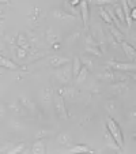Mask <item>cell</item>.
<instances>
[{
    "label": "cell",
    "instance_id": "obj_1",
    "mask_svg": "<svg viewBox=\"0 0 136 154\" xmlns=\"http://www.w3.org/2000/svg\"><path fill=\"white\" fill-rule=\"evenodd\" d=\"M106 130L110 132L113 139L116 140L117 146L120 149H122V146H124V135H122V131L120 128V125L114 122V119H112V117H107L106 119Z\"/></svg>",
    "mask_w": 136,
    "mask_h": 154
},
{
    "label": "cell",
    "instance_id": "obj_2",
    "mask_svg": "<svg viewBox=\"0 0 136 154\" xmlns=\"http://www.w3.org/2000/svg\"><path fill=\"white\" fill-rule=\"evenodd\" d=\"M55 76L61 82V83H70L72 81L74 75H72V68H71L70 63L68 64H64L61 67H59V70L55 72Z\"/></svg>",
    "mask_w": 136,
    "mask_h": 154
},
{
    "label": "cell",
    "instance_id": "obj_3",
    "mask_svg": "<svg viewBox=\"0 0 136 154\" xmlns=\"http://www.w3.org/2000/svg\"><path fill=\"white\" fill-rule=\"evenodd\" d=\"M53 104H55V111L59 119H61V120L68 119V112H67V108H65V102H64V98L60 94L53 96Z\"/></svg>",
    "mask_w": 136,
    "mask_h": 154
},
{
    "label": "cell",
    "instance_id": "obj_4",
    "mask_svg": "<svg viewBox=\"0 0 136 154\" xmlns=\"http://www.w3.org/2000/svg\"><path fill=\"white\" fill-rule=\"evenodd\" d=\"M107 67H110L113 71H119V72H133L136 70L135 63H124V61H107Z\"/></svg>",
    "mask_w": 136,
    "mask_h": 154
},
{
    "label": "cell",
    "instance_id": "obj_5",
    "mask_svg": "<svg viewBox=\"0 0 136 154\" xmlns=\"http://www.w3.org/2000/svg\"><path fill=\"white\" fill-rule=\"evenodd\" d=\"M42 17H44L42 10H41L40 7H33V8L29 11V15H27L29 25L33 27H37L38 23L41 22V19H42Z\"/></svg>",
    "mask_w": 136,
    "mask_h": 154
},
{
    "label": "cell",
    "instance_id": "obj_6",
    "mask_svg": "<svg viewBox=\"0 0 136 154\" xmlns=\"http://www.w3.org/2000/svg\"><path fill=\"white\" fill-rule=\"evenodd\" d=\"M7 108H8V111H11L12 113L17 115V116H27V111L20 105L19 101L10 102V104L7 105Z\"/></svg>",
    "mask_w": 136,
    "mask_h": 154
},
{
    "label": "cell",
    "instance_id": "obj_7",
    "mask_svg": "<svg viewBox=\"0 0 136 154\" xmlns=\"http://www.w3.org/2000/svg\"><path fill=\"white\" fill-rule=\"evenodd\" d=\"M48 63H49V66H52L53 68H59V67H61V66H64V64L71 63V59L65 57V56H52V57L48 60Z\"/></svg>",
    "mask_w": 136,
    "mask_h": 154
},
{
    "label": "cell",
    "instance_id": "obj_8",
    "mask_svg": "<svg viewBox=\"0 0 136 154\" xmlns=\"http://www.w3.org/2000/svg\"><path fill=\"white\" fill-rule=\"evenodd\" d=\"M0 67L7 68V70H10V71H17V70H19V67H18L17 64H15L14 61L11 60V59L6 57V56H4L2 52H0Z\"/></svg>",
    "mask_w": 136,
    "mask_h": 154
},
{
    "label": "cell",
    "instance_id": "obj_9",
    "mask_svg": "<svg viewBox=\"0 0 136 154\" xmlns=\"http://www.w3.org/2000/svg\"><path fill=\"white\" fill-rule=\"evenodd\" d=\"M56 140L60 146H64V147H68V146L74 145V138L71 137L68 132H61L56 137Z\"/></svg>",
    "mask_w": 136,
    "mask_h": 154
},
{
    "label": "cell",
    "instance_id": "obj_10",
    "mask_svg": "<svg viewBox=\"0 0 136 154\" xmlns=\"http://www.w3.org/2000/svg\"><path fill=\"white\" fill-rule=\"evenodd\" d=\"M121 44V48H122V51H124V53H125V56L127 57H129L132 61H135V57H136V49H135V47L133 45H131L129 42H127V41H122V42H120Z\"/></svg>",
    "mask_w": 136,
    "mask_h": 154
},
{
    "label": "cell",
    "instance_id": "obj_11",
    "mask_svg": "<svg viewBox=\"0 0 136 154\" xmlns=\"http://www.w3.org/2000/svg\"><path fill=\"white\" fill-rule=\"evenodd\" d=\"M17 45L19 48H23V49H26L27 52L33 49L30 41L27 40V35L23 34V33H19V34H18V37H17Z\"/></svg>",
    "mask_w": 136,
    "mask_h": 154
},
{
    "label": "cell",
    "instance_id": "obj_12",
    "mask_svg": "<svg viewBox=\"0 0 136 154\" xmlns=\"http://www.w3.org/2000/svg\"><path fill=\"white\" fill-rule=\"evenodd\" d=\"M80 15L82 19L84 22V26L87 27V23H89V18H90V12H89V0H80Z\"/></svg>",
    "mask_w": 136,
    "mask_h": 154
},
{
    "label": "cell",
    "instance_id": "obj_13",
    "mask_svg": "<svg viewBox=\"0 0 136 154\" xmlns=\"http://www.w3.org/2000/svg\"><path fill=\"white\" fill-rule=\"evenodd\" d=\"M32 153L33 154H45L47 153V145L44 142V139H35V142L32 146Z\"/></svg>",
    "mask_w": 136,
    "mask_h": 154
},
{
    "label": "cell",
    "instance_id": "obj_14",
    "mask_svg": "<svg viewBox=\"0 0 136 154\" xmlns=\"http://www.w3.org/2000/svg\"><path fill=\"white\" fill-rule=\"evenodd\" d=\"M18 101L20 102V105L26 109V111H29V112H32V113H35V111H37V108H35V104L32 101V100H29V98H26L25 96H20L19 98H18Z\"/></svg>",
    "mask_w": 136,
    "mask_h": 154
},
{
    "label": "cell",
    "instance_id": "obj_15",
    "mask_svg": "<svg viewBox=\"0 0 136 154\" xmlns=\"http://www.w3.org/2000/svg\"><path fill=\"white\" fill-rule=\"evenodd\" d=\"M41 98L45 104H50L53 101V87L52 86H45L41 91Z\"/></svg>",
    "mask_w": 136,
    "mask_h": 154
},
{
    "label": "cell",
    "instance_id": "obj_16",
    "mask_svg": "<svg viewBox=\"0 0 136 154\" xmlns=\"http://www.w3.org/2000/svg\"><path fill=\"white\" fill-rule=\"evenodd\" d=\"M104 139H105V142H106V146H107V147L113 149V150H117V151H121V149L117 146L116 140L113 139V137L110 135V132L106 130V128H105V132H104Z\"/></svg>",
    "mask_w": 136,
    "mask_h": 154
},
{
    "label": "cell",
    "instance_id": "obj_17",
    "mask_svg": "<svg viewBox=\"0 0 136 154\" xmlns=\"http://www.w3.org/2000/svg\"><path fill=\"white\" fill-rule=\"evenodd\" d=\"M53 17L57 18V19H63V20H70V19H75V15L70 14V12L64 11L61 8H56L53 10Z\"/></svg>",
    "mask_w": 136,
    "mask_h": 154
},
{
    "label": "cell",
    "instance_id": "obj_18",
    "mask_svg": "<svg viewBox=\"0 0 136 154\" xmlns=\"http://www.w3.org/2000/svg\"><path fill=\"white\" fill-rule=\"evenodd\" d=\"M109 26H110V33H112V35H113V37L116 38V41H117V42H119V44H120V42H122V41L125 40V35L122 34V32H121V30H120L119 27L113 26V25H109Z\"/></svg>",
    "mask_w": 136,
    "mask_h": 154
},
{
    "label": "cell",
    "instance_id": "obj_19",
    "mask_svg": "<svg viewBox=\"0 0 136 154\" xmlns=\"http://www.w3.org/2000/svg\"><path fill=\"white\" fill-rule=\"evenodd\" d=\"M93 149L87 145H76L70 149V153H93Z\"/></svg>",
    "mask_w": 136,
    "mask_h": 154
},
{
    "label": "cell",
    "instance_id": "obj_20",
    "mask_svg": "<svg viewBox=\"0 0 136 154\" xmlns=\"http://www.w3.org/2000/svg\"><path fill=\"white\" fill-rule=\"evenodd\" d=\"M87 75H89V68L84 67V66H82L80 71H79L78 75L75 76V78H76V82H78V83H83V82L86 81Z\"/></svg>",
    "mask_w": 136,
    "mask_h": 154
},
{
    "label": "cell",
    "instance_id": "obj_21",
    "mask_svg": "<svg viewBox=\"0 0 136 154\" xmlns=\"http://www.w3.org/2000/svg\"><path fill=\"white\" fill-rule=\"evenodd\" d=\"M82 60L79 57H74V60H72V66H71V68H72V75H74V78H75L76 75H78V72L80 71V68H82Z\"/></svg>",
    "mask_w": 136,
    "mask_h": 154
},
{
    "label": "cell",
    "instance_id": "obj_22",
    "mask_svg": "<svg viewBox=\"0 0 136 154\" xmlns=\"http://www.w3.org/2000/svg\"><path fill=\"white\" fill-rule=\"evenodd\" d=\"M45 38H47V42L50 44V45H52V44H55V42H57V41L60 40V37H59V35L56 34V33L53 32L52 29H49L47 32V34H45Z\"/></svg>",
    "mask_w": 136,
    "mask_h": 154
},
{
    "label": "cell",
    "instance_id": "obj_23",
    "mask_svg": "<svg viewBox=\"0 0 136 154\" xmlns=\"http://www.w3.org/2000/svg\"><path fill=\"white\" fill-rule=\"evenodd\" d=\"M89 3L94 4V6L104 7V6H113V4H116L117 0H89Z\"/></svg>",
    "mask_w": 136,
    "mask_h": 154
},
{
    "label": "cell",
    "instance_id": "obj_24",
    "mask_svg": "<svg viewBox=\"0 0 136 154\" xmlns=\"http://www.w3.org/2000/svg\"><path fill=\"white\" fill-rule=\"evenodd\" d=\"M113 11H114V14H116L117 19L121 22V23H124L125 22V18H124V12H122V8L120 4H113Z\"/></svg>",
    "mask_w": 136,
    "mask_h": 154
},
{
    "label": "cell",
    "instance_id": "obj_25",
    "mask_svg": "<svg viewBox=\"0 0 136 154\" xmlns=\"http://www.w3.org/2000/svg\"><path fill=\"white\" fill-rule=\"evenodd\" d=\"M84 52L86 53H90V55H93V56H102V52L98 49V45H86L84 47Z\"/></svg>",
    "mask_w": 136,
    "mask_h": 154
},
{
    "label": "cell",
    "instance_id": "obj_26",
    "mask_svg": "<svg viewBox=\"0 0 136 154\" xmlns=\"http://www.w3.org/2000/svg\"><path fill=\"white\" fill-rule=\"evenodd\" d=\"M98 78H99V79H104V81H109V82H112V81H114V71H113L112 68H110V70H106L105 72L99 74Z\"/></svg>",
    "mask_w": 136,
    "mask_h": 154
},
{
    "label": "cell",
    "instance_id": "obj_27",
    "mask_svg": "<svg viewBox=\"0 0 136 154\" xmlns=\"http://www.w3.org/2000/svg\"><path fill=\"white\" fill-rule=\"evenodd\" d=\"M63 98H65V97H72L74 93H72V89L71 87H61V89H59V93Z\"/></svg>",
    "mask_w": 136,
    "mask_h": 154
},
{
    "label": "cell",
    "instance_id": "obj_28",
    "mask_svg": "<svg viewBox=\"0 0 136 154\" xmlns=\"http://www.w3.org/2000/svg\"><path fill=\"white\" fill-rule=\"evenodd\" d=\"M50 134H53V131L50 130H38L35 134V139H44L45 137H49Z\"/></svg>",
    "mask_w": 136,
    "mask_h": 154
},
{
    "label": "cell",
    "instance_id": "obj_29",
    "mask_svg": "<svg viewBox=\"0 0 136 154\" xmlns=\"http://www.w3.org/2000/svg\"><path fill=\"white\" fill-rule=\"evenodd\" d=\"M99 15H101V18L105 20V22H106L107 25H113L112 18H110V17H109V14H107L106 11H105L104 7H101V8H99Z\"/></svg>",
    "mask_w": 136,
    "mask_h": 154
},
{
    "label": "cell",
    "instance_id": "obj_30",
    "mask_svg": "<svg viewBox=\"0 0 136 154\" xmlns=\"http://www.w3.org/2000/svg\"><path fill=\"white\" fill-rule=\"evenodd\" d=\"M25 147H26V145H25V143H19V145H17L14 149L8 150V153H10V154H14V153H23V151H25Z\"/></svg>",
    "mask_w": 136,
    "mask_h": 154
},
{
    "label": "cell",
    "instance_id": "obj_31",
    "mask_svg": "<svg viewBox=\"0 0 136 154\" xmlns=\"http://www.w3.org/2000/svg\"><path fill=\"white\" fill-rule=\"evenodd\" d=\"M17 57L18 59H26L27 57V51L23 48L17 47Z\"/></svg>",
    "mask_w": 136,
    "mask_h": 154
},
{
    "label": "cell",
    "instance_id": "obj_32",
    "mask_svg": "<svg viewBox=\"0 0 136 154\" xmlns=\"http://www.w3.org/2000/svg\"><path fill=\"white\" fill-rule=\"evenodd\" d=\"M105 108H106L109 112H114L117 109V104L114 101H107L106 104H105Z\"/></svg>",
    "mask_w": 136,
    "mask_h": 154
},
{
    "label": "cell",
    "instance_id": "obj_33",
    "mask_svg": "<svg viewBox=\"0 0 136 154\" xmlns=\"http://www.w3.org/2000/svg\"><path fill=\"white\" fill-rule=\"evenodd\" d=\"M7 6H8V4L0 3V18H4V15H6V11H7Z\"/></svg>",
    "mask_w": 136,
    "mask_h": 154
},
{
    "label": "cell",
    "instance_id": "obj_34",
    "mask_svg": "<svg viewBox=\"0 0 136 154\" xmlns=\"http://www.w3.org/2000/svg\"><path fill=\"white\" fill-rule=\"evenodd\" d=\"M86 45H94V47L97 45V42L91 38V35H90L89 33H87V35H86Z\"/></svg>",
    "mask_w": 136,
    "mask_h": 154
},
{
    "label": "cell",
    "instance_id": "obj_35",
    "mask_svg": "<svg viewBox=\"0 0 136 154\" xmlns=\"http://www.w3.org/2000/svg\"><path fill=\"white\" fill-rule=\"evenodd\" d=\"M6 108H4L3 104H0V119H3V116L6 115V111H4Z\"/></svg>",
    "mask_w": 136,
    "mask_h": 154
},
{
    "label": "cell",
    "instance_id": "obj_36",
    "mask_svg": "<svg viewBox=\"0 0 136 154\" xmlns=\"http://www.w3.org/2000/svg\"><path fill=\"white\" fill-rule=\"evenodd\" d=\"M68 3H70L72 7H76V6H79V3H80V0H68Z\"/></svg>",
    "mask_w": 136,
    "mask_h": 154
},
{
    "label": "cell",
    "instance_id": "obj_37",
    "mask_svg": "<svg viewBox=\"0 0 136 154\" xmlns=\"http://www.w3.org/2000/svg\"><path fill=\"white\" fill-rule=\"evenodd\" d=\"M52 45H53V49H56V51L60 49V42H59V41L57 42H55V44H52Z\"/></svg>",
    "mask_w": 136,
    "mask_h": 154
},
{
    "label": "cell",
    "instance_id": "obj_38",
    "mask_svg": "<svg viewBox=\"0 0 136 154\" xmlns=\"http://www.w3.org/2000/svg\"><path fill=\"white\" fill-rule=\"evenodd\" d=\"M0 3H3V4H10V0H0Z\"/></svg>",
    "mask_w": 136,
    "mask_h": 154
},
{
    "label": "cell",
    "instance_id": "obj_39",
    "mask_svg": "<svg viewBox=\"0 0 136 154\" xmlns=\"http://www.w3.org/2000/svg\"><path fill=\"white\" fill-rule=\"evenodd\" d=\"M2 29H3V20L0 19V32H2Z\"/></svg>",
    "mask_w": 136,
    "mask_h": 154
},
{
    "label": "cell",
    "instance_id": "obj_40",
    "mask_svg": "<svg viewBox=\"0 0 136 154\" xmlns=\"http://www.w3.org/2000/svg\"><path fill=\"white\" fill-rule=\"evenodd\" d=\"M3 51V44H2V41H0V52Z\"/></svg>",
    "mask_w": 136,
    "mask_h": 154
}]
</instances>
